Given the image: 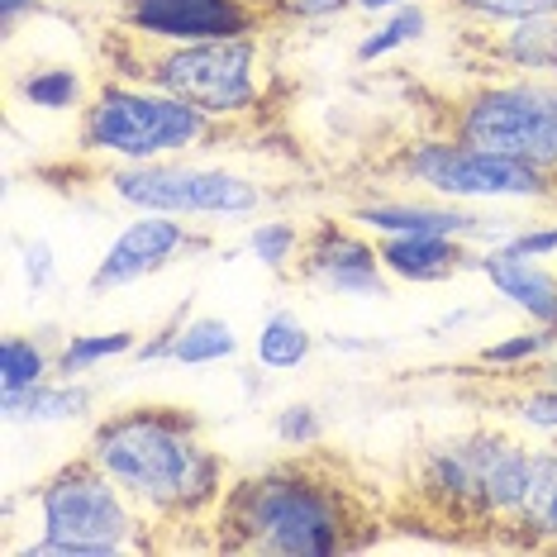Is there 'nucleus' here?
I'll use <instances>...</instances> for the list:
<instances>
[{"label": "nucleus", "instance_id": "nucleus-17", "mask_svg": "<svg viewBox=\"0 0 557 557\" xmlns=\"http://www.w3.org/2000/svg\"><path fill=\"white\" fill-rule=\"evenodd\" d=\"M238 358V334L230 320L220 314H186V306L176 310V329L162 362H182V367H210V362H230Z\"/></svg>", "mask_w": 557, "mask_h": 557}, {"label": "nucleus", "instance_id": "nucleus-31", "mask_svg": "<svg viewBox=\"0 0 557 557\" xmlns=\"http://www.w3.org/2000/svg\"><path fill=\"white\" fill-rule=\"evenodd\" d=\"M344 5H352V0H276V15H286V20H329V15H338Z\"/></svg>", "mask_w": 557, "mask_h": 557}, {"label": "nucleus", "instance_id": "nucleus-4", "mask_svg": "<svg viewBox=\"0 0 557 557\" xmlns=\"http://www.w3.org/2000/svg\"><path fill=\"white\" fill-rule=\"evenodd\" d=\"M224 134H234V124H220L191 100L115 77L96 86L91 106L82 110L77 153L96 162H158L214 148Z\"/></svg>", "mask_w": 557, "mask_h": 557}, {"label": "nucleus", "instance_id": "nucleus-7", "mask_svg": "<svg viewBox=\"0 0 557 557\" xmlns=\"http://www.w3.org/2000/svg\"><path fill=\"white\" fill-rule=\"evenodd\" d=\"M443 134L557 172V77L476 82L448 106Z\"/></svg>", "mask_w": 557, "mask_h": 557}, {"label": "nucleus", "instance_id": "nucleus-19", "mask_svg": "<svg viewBox=\"0 0 557 557\" xmlns=\"http://www.w3.org/2000/svg\"><path fill=\"white\" fill-rule=\"evenodd\" d=\"M0 405H5L10 424H67L77 414H86L91 391L58 376V382H39L29 391H15V396H0Z\"/></svg>", "mask_w": 557, "mask_h": 557}, {"label": "nucleus", "instance_id": "nucleus-20", "mask_svg": "<svg viewBox=\"0 0 557 557\" xmlns=\"http://www.w3.org/2000/svg\"><path fill=\"white\" fill-rule=\"evenodd\" d=\"M314 344L320 338L310 334V324L296 310H272L262 320L258 338H252V358H258V367H268V372H296L314 352Z\"/></svg>", "mask_w": 557, "mask_h": 557}, {"label": "nucleus", "instance_id": "nucleus-33", "mask_svg": "<svg viewBox=\"0 0 557 557\" xmlns=\"http://www.w3.org/2000/svg\"><path fill=\"white\" fill-rule=\"evenodd\" d=\"M405 0H352V10H367V15H382V10H400Z\"/></svg>", "mask_w": 557, "mask_h": 557}, {"label": "nucleus", "instance_id": "nucleus-18", "mask_svg": "<svg viewBox=\"0 0 557 557\" xmlns=\"http://www.w3.org/2000/svg\"><path fill=\"white\" fill-rule=\"evenodd\" d=\"M15 96L24 100L29 110H44V115H82L91 106V86L77 67L67 62H53V67H29L15 77Z\"/></svg>", "mask_w": 557, "mask_h": 557}, {"label": "nucleus", "instance_id": "nucleus-24", "mask_svg": "<svg viewBox=\"0 0 557 557\" xmlns=\"http://www.w3.org/2000/svg\"><path fill=\"white\" fill-rule=\"evenodd\" d=\"M424 24H429L424 5H400L396 15H386V20L376 24L372 34H362V44L352 48V58H358V62H376V58H391V53H396V48L414 44V39H424Z\"/></svg>", "mask_w": 557, "mask_h": 557}, {"label": "nucleus", "instance_id": "nucleus-26", "mask_svg": "<svg viewBox=\"0 0 557 557\" xmlns=\"http://www.w3.org/2000/svg\"><path fill=\"white\" fill-rule=\"evenodd\" d=\"M272 434L276 443H286V448H314V443L324 438V420H320V410L306 400H296V405H286V410H276V420H272Z\"/></svg>", "mask_w": 557, "mask_h": 557}, {"label": "nucleus", "instance_id": "nucleus-1", "mask_svg": "<svg viewBox=\"0 0 557 557\" xmlns=\"http://www.w3.org/2000/svg\"><path fill=\"white\" fill-rule=\"evenodd\" d=\"M214 543L230 553L268 557H334L367 543L372 510L329 458H300L238 476L210 515Z\"/></svg>", "mask_w": 557, "mask_h": 557}, {"label": "nucleus", "instance_id": "nucleus-34", "mask_svg": "<svg viewBox=\"0 0 557 557\" xmlns=\"http://www.w3.org/2000/svg\"><path fill=\"white\" fill-rule=\"evenodd\" d=\"M244 5H252V10H262V15H276V0H244Z\"/></svg>", "mask_w": 557, "mask_h": 557}, {"label": "nucleus", "instance_id": "nucleus-15", "mask_svg": "<svg viewBox=\"0 0 557 557\" xmlns=\"http://www.w3.org/2000/svg\"><path fill=\"white\" fill-rule=\"evenodd\" d=\"M376 252H382L386 272L396 282H453L458 272L476 268V248L467 238H443V234H391L376 238Z\"/></svg>", "mask_w": 557, "mask_h": 557}, {"label": "nucleus", "instance_id": "nucleus-27", "mask_svg": "<svg viewBox=\"0 0 557 557\" xmlns=\"http://www.w3.org/2000/svg\"><path fill=\"white\" fill-rule=\"evenodd\" d=\"M462 15L481 24H510V20H534V15H557V0H453Z\"/></svg>", "mask_w": 557, "mask_h": 557}, {"label": "nucleus", "instance_id": "nucleus-35", "mask_svg": "<svg viewBox=\"0 0 557 557\" xmlns=\"http://www.w3.org/2000/svg\"><path fill=\"white\" fill-rule=\"evenodd\" d=\"M124 5H153V0H124Z\"/></svg>", "mask_w": 557, "mask_h": 557}, {"label": "nucleus", "instance_id": "nucleus-23", "mask_svg": "<svg viewBox=\"0 0 557 557\" xmlns=\"http://www.w3.org/2000/svg\"><path fill=\"white\" fill-rule=\"evenodd\" d=\"M300 244H306V230L290 220H262V224H252L248 238H244L248 258L262 262L268 272H296Z\"/></svg>", "mask_w": 557, "mask_h": 557}, {"label": "nucleus", "instance_id": "nucleus-13", "mask_svg": "<svg viewBox=\"0 0 557 557\" xmlns=\"http://www.w3.org/2000/svg\"><path fill=\"white\" fill-rule=\"evenodd\" d=\"M467 44L505 77H557V15L510 20L500 29H476Z\"/></svg>", "mask_w": 557, "mask_h": 557}, {"label": "nucleus", "instance_id": "nucleus-9", "mask_svg": "<svg viewBox=\"0 0 557 557\" xmlns=\"http://www.w3.org/2000/svg\"><path fill=\"white\" fill-rule=\"evenodd\" d=\"M106 191L129 206L138 214H182V220H196V214H210V220H244V214H258L268 206V191H262L252 176L230 172V168H191V162L176 158H158V162H110L100 172Z\"/></svg>", "mask_w": 557, "mask_h": 557}, {"label": "nucleus", "instance_id": "nucleus-10", "mask_svg": "<svg viewBox=\"0 0 557 557\" xmlns=\"http://www.w3.org/2000/svg\"><path fill=\"white\" fill-rule=\"evenodd\" d=\"M296 276L334 296H358V300H386L396 276L386 272L382 252L372 238H362L358 230H348L344 220H314L306 230L296 258Z\"/></svg>", "mask_w": 557, "mask_h": 557}, {"label": "nucleus", "instance_id": "nucleus-28", "mask_svg": "<svg viewBox=\"0 0 557 557\" xmlns=\"http://www.w3.org/2000/svg\"><path fill=\"white\" fill-rule=\"evenodd\" d=\"M20 268H24V282H29L34 296H39V290H48V286H53V276H58L53 244H48V238H29V244H24Z\"/></svg>", "mask_w": 557, "mask_h": 557}, {"label": "nucleus", "instance_id": "nucleus-2", "mask_svg": "<svg viewBox=\"0 0 557 557\" xmlns=\"http://www.w3.org/2000/svg\"><path fill=\"white\" fill-rule=\"evenodd\" d=\"M86 458L115 476L158 529L200 524L230 491L224 462L200 434V420L176 405H129L100 420Z\"/></svg>", "mask_w": 557, "mask_h": 557}, {"label": "nucleus", "instance_id": "nucleus-11", "mask_svg": "<svg viewBox=\"0 0 557 557\" xmlns=\"http://www.w3.org/2000/svg\"><path fill=\"white\" fill-rule=\"evenodd\" d=\"M206 244L210 238L196 234L182 214H153L148 210V214H138V220L124 224V230L115 234V244L100 252L86 290H91V296H106V290L134 286V282L158 276L162 268H172V262H182L186 252H196Z\"/></svg>", "mask_w": 557, "mask_h": 557}, {"label": "nucleus", "instance_id": "nucleus-32", "mask_svg": "<svg viewBox=\"0 0 557 557\" xmlns=\"http://www.w3.org/2000/svg\"><path fill=\"white\" fill-rule=\"evenodd\" d=\"M44 0H0V24H5V39H15L24 15H44Z\"/></svg>", "mask_w": 557, "mask_h": 557}, {"label": "nucleus", "instance_id": "nucleus-29", "mask_svg": "<svg viewBox=\"0 0 557 557\" xmlns=\"http://www.w3.org/2000/svg\"><path fill=\"white\" fill-rule=\"evenodd\" d=\"M519 420L543 429V434H557V382L524 391V396H519Z\"/></svg>", "mask_w": 557, "mask_h": 557}, {"label": "nucleus", "instance_id": "nucleus-16", "mask_svg": "<svg viewBox=\"0 0 557 557\" xmlns=\"http://www.w3.org/2000/svg\"><path fill=\"white\" fill-rule=\"evenodd\" d=\"M515 529L534 548H557V443L534 448V458H529V486L519 500Z\"/></svg>", "mask_w": 557, "mask_h": 557}, {"label": "nucleus", "instance_id": "nucleus-5", "mask_svg": "<svg viewBox=\"0 0 557 557\" xmlns=\"http://www.w3.org/2000/svg\"><path fill=\"white\" fill-rule=\"evenodd\" d=\"M529 458L534 453L524 443L491 429L443 438L420 462V496L438 519H453V524L515 529L529 486Z\"/></svg>", "mask_w": 557, "mask_h": 557}, {"label": "nucleus", "instance_id": "nucleus-6", "mask_svg": "<svg viewBox=\"0 0 557 557\" xmlns=\"http://www.w3.org/2000/svg\"><path fill=\"white\" fill-rule=\"evenodd\" d=\"M39 524L44 539L24 548L29 557H115L153 543L144 539L148 515L86 453L39 486Z\"/></svg>", "mask_w": 557, "mask_h": 557}, {"label": "nucleus", "instance_id": "nucleus-14", "mask_svg": "<svg viewBox=\"0 0 557 557\" xmlns=\"http://www.w3.org/2000/svg\"><path fill=\"white\" fill-rule=\"evenodd\" d=\"M491 282L496 296H505L519 314H529V324L557 329V272L543 258H515L505 248H481L476 268Z\"/></svg>", "mask_w": 557, "mask_h": 557}, {"label": "nucleus", "instance_id": "nucleus-12", "mask_svg": "<svg viewBox=\"0 0 557 557\" xmlns=\"http://www.w3.org/2000/svg\"><path fill=\"white\" fill-rule=\"evenodd\" d=\"M262 10L244 0H153V5H120V24L144 39L200 44V39H244L262 29Z\"/></svg>", "mask_w": 557, "mask_h": 557}, {"label": "nucleus", "instance_id": "nucleus-36", "mask_svg": "<svg viewBox=\"0 0 557 557\" xmlns=\"http://www.w3.org/2000/svg\"><path fill=\"white\" fill-rule=\"evenodd\" d=\"M120 5H124V0H120Z\"/></svg>", "mask_w": 557, "mask_h": 557}, {"label": "nucleus", "instance_id": "nucleus-3", "mask_svg": "<svg viewBox=\"0 0 557 557\" xmlns=\"http://www.w3.org/2000/svg\"><path fill=\"white\" fill-rule=\"evenodd\" d=\"M124 29V24H120ZM115 62L124 82H144L158 91H172L200 106L220 124L244 129L262 115V44L258 34L244 39H200V44H162L124 29V44H115Z\"/></svg>", "mask_w": 557, "mask_h": 557}, {"label": "nucleus", "instance_id": "nucleus-21", "mask_svg": "<svg viewBox=\"0 0 557 557\" xmlns=\"http://www.w3.org/2000/svg\"><path fill=\"white\" fill-rule=\"evenodd\" d=\"M138 344H144V338H138L134 329H110V334H72L67 344L58 348V358H53V376H62V382H82V376H91L96 367H106L115 358H134Z\"/></svg>", "mask_w": 557, "mask_h": 557}, {"label": "nucleus", "instance_id": "nucleus-22", "mask_svg": "<svg viewBox=\"0 0 557 557\" xmlns=\"http://www.w3.org/2000/svg\"><path fill=\"white\" fill-rule=\"evenodd\" d=\"M53 358L58 352H48L39 338L10 334L5 344H0V396H15V391L48 382V376H53Z\"/></svg>", "mask_w": 557, "mask_h": 557}, {"label": "nucleus", "instance_id": "nucleus-25", "mask_svg": "<svg viewBox=\"0 0 557 557\" xmlns=\"http://www.w3.org/2000/svg\"><path fill=\"white\" fill-rule=\"evenodd\" d=\"M548 352H557V329L534 324V329H524V334H510V338H500V344L476 348V362L481 367H524V362L548 358Z\"/></svg>", "mask_w": 557, "mask_h": 557}, {"label": "nucleus", "instance_id": "nucleus-30", "mask_svg": "<svg viewBox=\"0 0 557 557\" xmlns=\"http://www.w3.org/2000/svg\"><path fill=\"white\" fill-rule=\"evenodd\" d=\"M515 258H557V224H529V230H515L500 244Z\"/></svg>", "mask_w": 557, "mask_h": 557}, {"label": "nucleus", "instance_id": "nucleus-8", "mask_svg": "<svg viewBox=\"0 0 557 557\" xmlns=\"http://www.w3.org/2000/svg\"><path fill=\"white\" fill-rule=\"evenodd\" d=\"M396 172L410 186H420V191L462 200V206H476V200H539V206H557V172L505 158V153H486V148H472L453 134H429L405 144Z\"/></svg>", "mask_w": 557, "mask_h": 557}]
</instances>
